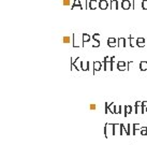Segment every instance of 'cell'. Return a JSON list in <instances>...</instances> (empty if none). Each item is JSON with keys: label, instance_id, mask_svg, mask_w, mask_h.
Masks as SVG:
<instances>
[{"label": "cell", "instance_id": "8992f818", "mask_svg": "<svg viewBox=\"0 0 147 145\" xmlns=\"http://www.w3.org/2000/svg\"><path fill=\"white\" fill-rule=\"evenodd\" d=\"M101 69H102V62L94 61L93 62V73H94V71H100Z\"/></svg>", "mask_w": 147, "mask_h": 145}, {"label": "cell", "instance_id": "277c9868", "mask_svg": "<svg viewBox=\"0 0 147 145\" xmlns=\"http://www.w3.org/2000/svg\"><path fill=\"white\" fill-rule=\"evenodd\" d=\"M97 8H99V2L97 0H90V2H89V9L96 10Z\"/></svg>", "mask_w": 147, "mask_h": 145}, {"label": "cell", "instance_id": "ba28073f", "mask_svg": "<svg viewBox=\"0 0 147 145\" xmlns=\"http://www.w3.org/2000/svg\"><path fill=\"white\" fill-rule=\"evenodd\" d=\"M132 110H133V109H132L131 105H124V116L127 117V116H128V114H131L132 112H133Z\"/></svg>", "mask_w": 147, "mask_h": 145}, {"label": "cell", "instance_id": "ffe728a7", "mask_svg": "<svg viewBox=\"0 0 147 145\" xmlns=\"http://www.w3.org/2000/svg\"><path fill=\"white\" fill-rule=\"evenodd\" d=\"M145 105H146V101H142V105H141V113H145Z\"/></svg>", "mask_w": 147, "mask_h": 145}, {"label": "cell", "instance_id": "5b68a950", "mask_svg": "<svg viewBox=\"0 0 147 145\" xmlns=\"http://www.w3.org/2000/svg\"><path fill=\"white\" fill-rule=\"evenodd\" d=\"M116 41L117 40L115 38H108V45L109 47H115L116 45H118V44L116 43Z\"/></svg>", "mask_w": 147, "mask_h": 145}, {"label": "cell", "instance_id": "4fadbf2b", "mask_svg": "<svg viewBox=\"0 0 147 145\" xmlns=\"http://www.w3.org/2000/svg\"><path fill=\"white\" fill-rule=\"evenodd\" d=\"M76 7H78V8L79 9H83V8H82V3H81V0H74V3L73 4H72V10H73V9H75L76 8Z\"/></svg>", "mask_w": 147, "mask_h": 145}, {"label": "cell", "instance_id": "ac0fdd59", "mask_svg": "<svg viewBox=\"0 0 147 145\" xmlns=\"http://www.w3.org/2000/svg\"><path fill=\"white\" fill-rule=\"evenodd\" d=\"M141 134H142L143 137H147V127H142Z\"/></svg>", "mask_w": 147, "mask_h": 145}, {"label": "cell", "instance_id": "52a82bcc", "mask_svg": "<svg viewBox=\"0 0 147 145\" xmlns=\"http://www.w3.org/2000/svg\"><path fill=\"white\" fill-rule=\"evenodd\" d=\"M126 62L124 61H118L117 62V69L119 70V71H124V70H127L126 68Z\"/></svg>", "mask_w": 147, "mask_h": 145}, {"label": "cell", "instance_id": "8fae6325", "mask_svg": "<svg viewBox=\"0 0 147 145\" xmlns=\"http://www.w3.org/2000/svg\"><path fill=\"white\" fill-rule=\"evenodd\" d=\"M117 41H118V47H126V39L124 38H119L118 40H117Z\"/></svg>", "mask_w": 147, "mask_h": 145}, {"label": "cell", "instance_id": "5bb4252c", "mask_svg": "<svg viewBox=\"0 0 147 145\" xmlns=\"http://www.w3.org/2000/svg\"><path fill=\"white\" fill-rule=\"evenodd\" d=\"M139 70H141V71H146L147 70V61L139 62Z\"/></svg>", "mask_w": 147, "mask_h": 145}, {"label": "cell", "instance_id": "3957f363", "mask_svg": "<svg viewBox=\"0 0 147 145\" xmlns=\"http://www.w3.org/2000/svg\"><path fill=\"white\" fill-rule=\"evenodd\" d=\"M99 8L101 10H106L108 8V1H106V0H100V1H99Z\"/></svg>", "mask_w": 147, "mask_h": 145}, {"label": "cell", "instance_id": "7402d4cb", "mask_svg": "<svg viewBox=\"0 0 147 145\" xmlns=\"http://www.w3.org/2000/svg\"><path fill=\"white\" fill-rule=\"evenodd\" d=\"M70 41H71L70 37H63V38H62V42H63V43H70Z\"/></svg>", "mask_w": 147, "mask_h": 145}, {"label": "cell", "instance_id": "44dd1931", "mask_svg": "<svg viewBox=\"0 0 147 145\" xmlns=\"http://www.w3.org/2000/svg\"><path fill=\"white\" fill-rule=\"evenodd\" d=\"M142 9L147 10V0H143V1H142Z\"/></svg>", "mask_w": 147, "mask_h": 145}, {"label": "cell", "instance_id": "9c48e42d", "mask_svg": "<svg viewBox=\"0 0 147 145\" xmlns=\"http://www.w3.org/2000/svg\"><path fill=\"white\" fill-rule=\"evenodd\" d=\"M108 112L112 114H116V106H115V104H114V102L108 104Z\"/></svg>", "mask_w": 147, "mask_h": 145}, {"label": "cell", "instance_id": "484cf974", "mask_svg": "<svg viewBox=\"0 0 147 145\" xmlns=\"http://www.w3.org/2000/svg\"><path fill=\"white\" fill-rule=\"evenodd\" d=\"M89 109L90 110H97V105L96 104H90V105H89Z\"/></svg>", "mask_w": 147, "mask_h": 145}, {"label": "cell", "instance_id": "4316f807", "mask_svg": "<svg viewBox=\"0 0 147 145\" xmlns=\"http://www.w3.org/2000/svg\"><path fill=\"white\" fill-rule=\"evenodd\" d=\"M105 113H109L108 112V103H105Z\"/></svg>", "mask_w": 147, "mask_h": 145}, {"label": "cell", "instance_id": "2e32d148", "mask_svg": "<svg viewBox=\"0 0 147 145\" xmlns=\"http://www.w3.org/2000/svg\"><path fill=\"white\" fill-rule=\"evenodd\" d=\"M129 40H130V46L131 47H134V46L138 45V41L132 38V36H129Z\"/></svg>", "mask_w": 147, "mask_h": 145}, {"label": "cell", "instance_id": "9a60e30c", "mask_svg": "<svg viewBox=\"0 0 147 145\" xmlns=\"http://www.w3.org/2000/svg\"><path fill=\"white\" fill-rule=\"evenodd\" d=\"M115 9V10H118V0H111V9Z\"/></svg>", "mask_w": 147, "mask_h": 145}, {"label": "cell", "instance_id": "603a6c76", "mask_svg": "<svg viewBox=\"0 0 147 145\" xmlns=\"http://www.w3.org/2000/svg\"><path fill=\"white\" fill-rule=\"evenodd\" d=\"M71 3V0H62V6H69Z\"/></svg>", "mask_w": 147, "mask_h": 145}, {"label": "cell", "instance_id": "d6986e66", "mask_svg": "<svg viewBox=\"0 0 147 145\" xmlns=\"http://www.w3.org/2000/svg\"><path fill=\"white\" fill-rule=\"evenodd\" d=\"M139 105H142V101H136L135 102V104H134V109H135V114H138V107L139 106Z\"/></svg>", "mask_w": 147, "mask_h": 145}, {"label": "cell", "instance_id": "7a4b0ae2", "mask_svg": "<svg viewBox=\"0 0 147 145\" xmlns=\"http://www.w3.org/2000/svg\"><path fill=\"white\" fill-rule=\"evenodd\" d=\"M99 37H100V33H93V36L91 37L94 41V43L93 44V47H99L100 46V41L98 40Z\"/></svg>", "mask_w": 147, "mask_h": 145}, {"label": "cell", "instance_id": "6da1fadb", "mask_svg": "<svg viewBox=\"0 0 147 145\" xmlns=\"http://www.w3.org/2000/svg\"><path fill=\"white\" fill-rule=\"evenodd\" d=\"M121 8L124 10L132 9V3L130 2V0H123V1H121Z\"/></svg>", "mask_w": 147, "mask_h": 145}, {"label": "cell", "instance_id": "e0dca14e", "mask_svg": "<svg viewBox=\"0 0 147 145\" xmlns=\"http://www.w3.org/2000/svg\"><path fill=\"white\" fill-rule=\"evenodd\" d=\"M133 127V132H132V136H135L136 134V130H141L142 128H139V124H133L132 125Z\"/></svg>", "mask_w": 147, "mask_h": 145}, {"label": "cell", "instance_id": "30bf717a", "mask_svg": "<svg viewBox=\"0 0 147 145\" xmlns=\"http://www.w3.org/2000/svg\"><path fill=\"white\" fill-rule=\"evenodd\" d=\"M91 39V37L88 33H83V46H85L86 42H89Z\"/></svg>", "mask_w": 147, "mask_h": 145}, {"label": "cell", "instance_id": "cb8c5ba5", "mask_svg": "<svg viewBox=\"0 0 147 145\" xmlns=\"http://www.w3.org/2000/svg\"><path fill=\"white\" fill-rule=\"evenodd\" d=\"M121 109H123V106L119 105L118 107H116V114H120L121 113Z\"/></svg>", "mask_w": 147, "mask_h": 145}, {"label": "cell", "instance_id": "83f0119b", "mask_svg": "<svg viewBox=\"0 0 147 145\" xmlns=\"http://www.w3.org/2000/svg\"><path fill=\"white\" fill-rule=\"evenodd\" d=\"M146 112H147V106H146Z\"/></svg>", "mask_w": 147, "mask_h": 145}, {"label": "cell", "instance_id": "d4e9b609", "mask_svg": "<svg viewBox=\"0 0 147 145\" xmlns=\"http://www.w3.org/2000/svg\"><path fill=\"white\" fill-rule=\"evenodd\" d=\"M130 127H131L130 124L127 125V130H128V133H127V136H130V134H131V132H130Z\"/></svg>", "mask_w": 147, "mask_h": 145}, {"label": "cell", "instance_id": "7c38bea8", "mask_svg": "<svg viewBox=\"0 0 147 145\" xmlns=\"http://www.w3.org/2000/svg\"><path fill=\"white\" fill-rule=\"evenodd\" d=\"M136 41H138V46L139 47H144V46H145V39H144V38H138V39H136Z\"/></svg>", "mask_w": 147, "mask_h": 145}]
</instances>
